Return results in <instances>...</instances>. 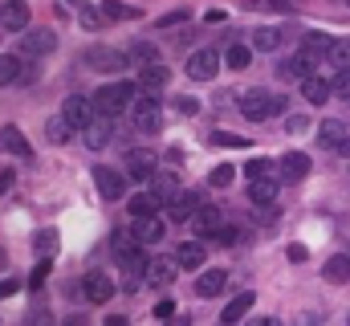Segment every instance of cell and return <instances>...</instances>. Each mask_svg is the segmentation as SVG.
Returning <instances> with one entry per match:
<instances>
[{
	"label": "cell",
	"mask_w": 350,
	"mask_h": 326,
	"mask_svg": "<svg viewBox=\"0 0 350 326\" xmlns=\"http://www.w3.org/2000/svg\"><path fill=\"white\" fill-rule=\"evenodd\" d=\"M131 229H135V237H139L143 244H159L163 241V233H167V225L159 221V212H155V216H135Z\"/></svg>",
	"instance_id": "e0dca14e"
},
{
	"label": "cell",
	"mask_w": 350,
	"mask_h": 326,
	"mask_svg": "<svg viewBox=\"0 0 350 326\" xmlns=\"http://www.w3.org/2000/svg\"><path fill=\"white\" fill-rule=\"evenodd\" d=\"M318 143H322V147H347V127L334 123V118H326L322 131H318Z\"/></svg>",
	"instance_id": "83f0119b"
},
{
	"label": "cell",
	"mask_w": 350,
	"mask_h": 326,
	"mask_svg": "<svg viewBox=\"0 0 350 326\" xmlns=\"http://www.w3.org/2000/svg\"><path fill=\"white\" fill-rule=\"evenodd\" d=\"M245 171H249V179H257V175H269V160H261V155H257V160L245 163Z\"/></svg>",
	"instance_id": "bcb514c9"
},
{
	"label": "cell",
	"mask_w": 350,
	"mask_h": 326,
	"mask_svg": "<svg viewBox=\"0 0 350 326\" xmlns=\"http://www.w3.org/2000/svg\"><path fill=\"white\" fill-rule=\"evenodd\" d=\"M110 131H114V127H110V114H102V110H98L86 127H82V139H86L90 151H102V147L110 143Z\"/></svg>",
	"instance_id": "30bf717a"
},
{
	"label": "cell",
	"mask_w": 350,
	"mask_h": 326,
	"mask_svg": "<svg viewBox=\"0 0 350 326\" xmlns=\"http://www.w3.org/2000/svg\"><path fill=\"white\" fill-rule=\"evenodd\" d=\"M33 249H37L41 257H49V253L57 249V233H53V229H45V233H37V237H33Z\"/></svg>",
	"instance_id": "b9f144b4"
},
{
	"label": "cell",
	"mask_w": 350,
	"mask_h": 326,
	"mask_svg": "<svg viewBox=\"0 0 350 326\" xmlns=\"http://www.w3.org/2000/svg\"><path fill=\"white\" fill-rule=\"evenodd\" d=\"M159 118H163V110H159L155 94H143V98L131 102V123H135V131L151 135V131H159Z\"/></svg>",
	"instance_id": "3957f363"
},
{
	"label": "cell",
	"mask_w": 350,
	"mask_h": 326,
	"mask_svg": "<svg viewBox=\"0 0 350 326\" xmlns=\"http://www.w3.org/2000/svg\"><path fill=\"white\" fill-rule=\"evenodd\" d=\"M126 58H131L135 66H151V62H159L155 45H131V49H126Z\"/></svg>",
	"instance_id": "f35d334b"
},
{
	"label": "cell",
	"mask_w": 350,
	"mask_h": 326,
	"mask_svg": "<svg viewBox=\"0 0 350 326\" xmlns=\"http://www.w3.org/2000/svg\"><path fill=\"white\" fill-rule=\"evenodd\" d=\"M249 12H293L297 0H245Z\"/></svg>",
	"instance_id": "836d02e7"
},
{
	"label": "cell",
	"mask_w": 350,
	"mask_h": 326,
	"mask_svg": "<svg viewBox=\"0 0 350 326\" xmlns=\"http://www.w3.org/2000/svg\"><path fill=\"white\" fill-rule=\"evenodd\" d=\"M216 70H220V53H216V49H196V53L187 58V74L196 82H212Z\"/></svg>",
	"instance_id": "52a82bcc"
},
{
	"label": "cell",
	"mask_w": 350,
	"mask_h": 326,
	"mask_svg": "<svg viewBox=\"0 0 350 326\" xmlns=\"http://www.w3.org/2000/svg\"><path fill=\"white\" fill-rule=\"evenodd\" d=\"M57 49V33L53 29H29L25 33V53L29 58H45V53H53Z\"/></svg>",
	"instance_id": "8fae6325"
},
{
	"label": "cell",
	"mask_w": 350,
	"mask_h": 326,
	"mask_svg": "<svg viewBox=\"0 0 350 326\" xmlns=\"http://www.w3.org/2000/svg\"><path fill=\"white\" fill-rule=\"evenodd\" d=\"M196 208H200V196H196V192H179L172 204H167V216H172L175 225H183V221L196 216Z\"/></svg>",
	"instance_id": "44dd1931"
},
{
	"label": "cell",
	"mask_w": 350,
	"mask_h": 326,
	"mask_svg": "<svg viewBox=\"0 0 350 326\" xmlns=\"http://www.w3.org/2000/svg\"><path fill=\"white\" fill-rule=\"evenodd\" d=\"M232 175H237V171H232V163H220V167H212L208 184H212V188H228V184H232Z\"/></svg>",
	"instance_id": "60d3db41"
},
{
	"label": "cell",
	"mask_w": 350,
	"mask_h": 326,
	"mask_svg": "<svg viewBox=\"0 0 350 326\" xmlns=\"http://www.w3.org/2000/svg\"><path fill=\"white\" fill-rule=\"evenodd\" d=\"M82 290H86V298L94 306H106V302L114 298V281H110L102 269H90L86 277H82Z\"/></svg>",
	"instance_id": "ba28073f"
},
{
	"label": "cell",
	"mask_w": 350,
	"mask_h": 326,
	"mask_svg": "<svg viewBox=\"0 0 350 326\" xmlns=\"http://www.w3.org/2000/svg\"><path fill=\"white\" fill-rule=\"evenodd\" d=\"M330 45H334V37H330V33H322V29H310V33L301 37V49H306L310 58H318V62L330 53Z\"/></svg>",
	"instance_id": "484cf974"
},
{
	"label": "cell",
	"mask_w": 350,
	"mask_h": 326,
	"mask_svg": "<svg viewBox=\"0 0 350 326\" xmlns=\"http://www.w3.org/2000/svg\"><path fill=\"white\" fill-rule=\"evenodd\" d=\"M347 151H350V139H347Z\"/></svg>",
	"instance_id": "6f0895ef"
},
{
	"label": "cell",
	"mask_w": 350,
	"mask_h": 326,
	"mask_svg": "<svg viewBox=\"0 0 350 326\" xmlns=\"http://www.w3.org/2000/svg\"><path fill=\"white\" fill-rule=\"evenodd\" d=\"M172 314H175V302H167V298H163V302L155 306V318H172Z\"/></svg>",
	"instance_id": "f5cc1de1"
},
{
	"label": "cell",
	"mask_w": 350,
	"mask_h": 326,
	"mask_svg": "<svg viewBox=\"0 0 350 326\" xmlns=\"http://www.w3.org/2000/svg\"><path fill=\"white\" fill-rule=\"evenodd\" d=\"M322 277H326V281H334V286H338V281H347V277H350V253H347V257H342V253H338V257H330V261L322 265Z\"/></svg>",
	"instance_id": "4dcf8cb0"
},
{
	"label": "cell",
	"mask_w": 350,
	"mask_h": 326,
	"mask_svg": "<svg viewBox=\"0 0 350 326\" xmlns=\"http://www.w3.org/2000/svg\"><path fill=\"white\" fill-rule=\"evenodd\" d=\"M0 151L21 155V160H33V143L21 135V127H0Z\"/></svg>",
	"instance_id": "2e32d148"
},
{
	"label": "cell",
	"mask_w": 350,
	"mask_h": 326,
	"mask_svg": "<svg viewBox=\"0 0 350 326\" xmlns=\"http://www.w3.org/2000/svg\"><path fill=\"white\" fill-rule=\"evenodd\" d=\"M285 131H289V135H301V131H310V118H306V114H289V118H285Z\"/></svg>",
	"instance_id": "ee69618b"
},
{
	"label": "cell",
	"mask_w": 350,
	"mask_h": 326,
	"mask_svg": "<svg viewBox=\"0 0 350 326\" xmlns=\"http://www.w3.org/2000/svg\"><path fill=\"white\" fill-rule=\"evenodd\" d=\"M277 45H281V33H277V29H257V33H253V49H265V53H273Z\"/></svg>",
	"instance_id": "74e56055"
},
{
	"label": "cell",
	"mask_w": 350,
	"mask_h": 326,
	"mask_svg": "<svg viewBox=\"0 0 350 326\" xmlns=\"http://www.w3.org/2000/svg\"><path fill=\"white\" fill-rule=\"evenodd\" d=\"M285 253H289V261H297V265H301V261H306V244H289V249H285Z\"/></svg>",
	"instance_id": "db71d44e"
},
{
	"label": "cell",
	"mask_w": 350,
	"mask_h": 326,
	"mask_svg": "<svg viewBox=\"0 0 350 326\" xmlns=\"http://www.w3.org/2000/svg\"><path fill=\"white\" fill-rule=\"evenodd\" d=\"M175 110H179V114H196L200 102H196V98H175Z\"/></svg>",
	"instance_id": "c3c4849f"
},
{
	"label": "cell",
	"mask_w": 350,
	"mask_h": 326,
	"mask_svg": "<svg viewBox=\"0 0 350 326\" xmlns=\"http://www.w3.org/2000/svg\"><path fill=\"white\" fill-rule=\"evenodd\" d=\"M281 110H285V102H281L277 94H269V90H249V94L241 98V114L253 118V123H261L269 114H281Z\"/></svg>",
	"instance_id": "7a4b0ae2"
},
{
	"label": "cell",
	"mask_w": 350,
	"mask_h": 326,
	"mask_svg": "<svg viewBox=\"0 0 350 326\" xmlns=\"http://www.w3.org/2000/svg\"><path fill=\"white\" fill-rule=\"evenodd\" d=\"M0 265H4V249H0Z\"/></svg>",
	"instance_id": "9f6ffc18"
},
{
	"label": "cell",
	"mask_w": 350,
	"mask_h": 326,
	"mask_svg": "<svg viewBox=\"0 0 350 326\" xmlns=\"http://www.w3.org/2000/svg\"><path fill=\"white\" fill-rule=\"evenodd\" d=\"M122 261V290L131 294L139 281H147V265H151V257L143 253V249H135V253H126V257H118Z\"/></svg>",
	"instance_id": "8992f818"
},
{
	"label": "cell",
	"mask_w": 350,
	"mask_h": 326,
	"mask_svg": "<svg viewBox=\"0 0 350 326\" xmlns=\"http://www.w3.org/2000/svg\"><path fill=\"white\" fill-rule=\"evenodd\" d=\"M212 143H216V147H245V139H241V135H224V131H216V135H212Z\"/></svg>",
	"instance_id": "f6af8a7d"
},
{
	"label": "cell",
	"mask_w": 350,
	"mask_h": 326,
	"mask_svg": "<svg viewBox=\"0 0 350 326\" xmlns=\"http://www.w3.org/2000/svg\"><path fill=\"white\" fill-rule=\"evenodd\" d=\"M159 196L155 192H139V196H131V216H155L159 212Z\"/></svg>",
	"instance_id": "f1b7e54d"
},
{
	"label": "cell",
	"mask_w": 350,
	"mask_h": 326,
	"mask_svg": "<svg viewBox=\"0 0 350 326\" xmlns=\"http://www.w3.org/2000/svg\"><path fill=\"white\" fill-rule=\"evenodd\" d=\"M74 4H82V0H74Z\"/></svg>",
	"instance_id": "680465c9"
},
{
	"label": "cell",
	"mask_w": 350,
	"mask_h": 326,
	"mask_svg": "<svg viewBox=\"0 0 350 326\" xmlns=\"http://www.w3.org/2000/svg\"><path fill=\"white\" fill-rule=\"evenodd\" d=\"M139 98V86L135 82H110V86H102L98 94H94V106L102 110V114H122V110H131V102Z\"/></svg>",
	"instance_id": "6da1fadb"
},
{
	"label": "cell",
	"mask_w": 350,
	"mask_h": 326,
	"mask_svg": "<svg viewBox=\"0 0 350 326\" xmlns=\"http://www.w3.org/2000/svg\"><path fill=\"white\" fill-rule=\"evenodd\" d=\"M249 58H253V45H228V53H224L228 70H245V66H249Z\"/></svg>",
	"instance_id": "8d00e7d4"
},
{
	"label": "cell",
	"mask_w": 350,
	"mask_h": 326,
	"mask_svg": "<svg viewBox=\"0 0 350 326\" xmlns=\"http://www.w3.org/2000/svg\"><path fill=\"white\" fill-rule=\"evenodd\" d=\"M94 184H98V192H102L106 200H122V196H126L122 175H118V171H110V167H94Z\"/></svg>",
	"instance_id": "9a60e30c"
},
{
	"label": "cell",
	"mask_w": 350,
	"mask_h": 326,
	"mask_svg": "<svg viewBox=\"0 0 350 326\" xmlns=\"http://www.w3.org/2000/svg\"><path fill=\"white\" fill-rule=\"evenodd\" d=\"M253 302H257V294H237L228 306H224V314H220V323H241L249 310H253Z\"/></svg>",
	"instance_id": "4316f807"
},
{
	"label": "cell",
	"mask_w": 350,
	"mask_h": 326,
	"mask_svg": "<svg viewBox=\"0 0 350 326\" xmlns=\"http://www.w3.org/2000/svg\"><path fill=\"white\" fill-rule=\"evenodd\" d=\"M8 188H12V167H4V163H0V196H4Z\"/></svg>",
	"instance_id": "816d5d0a"
},
{
	"label": "cell",
	"mask_w": 350,
	"mask_h": 326,
	"mask_svg": "<svg viewBox=\"0 0 350 326\" xmlns=\"http://www.w3.org/2000/svg\"><path fill=\"white\" fill-rule=\"evenodd\" d=\"M0 25L12 29V33H25V29H29V4H25V0H4V8H0Z\"/></svg>",
	"instance_id": "5bb4252c"
},
{
	"label": "cell",
	"mask_w": 350,
	"mask_h": 326,
	"mask_svg": "<svg viewBox=\"0 0 350 326\" xmlns=\"http://www.w3.org/2000/svg\"><path fill=\"white\" fill-rule=\"evenodd\" d=\"M139 237H135V229H118L114 237H110V249H114V257H126V253H135L139 249Z\"/></svg>",
	"instance_id": "d6a6232c"
},
{
	"label": "cell",
	"mask_w": 350,
	"mask_h": 326,
	"mask_svg": "<svg viewBox=\"0 0 350 326\" xmlns=\"http://www.w3.org/2000/svg\"><path fill=\"white\" fill-rule=\"evenodd\" d=\"M45 135H49V143H66V139L74 135V123H70L66 114H53V118L45 123Z\"/></svg>",
	"instance_id": "1f68e13d"
},
{
	"label": "cell",
	"mask_w": 350,
	"mask_h": 326,
	"mask_svg": "<svg viewBox=\"0 0 350 326\" xmlns=\"http://www.w3.org/2000/svg\"><path fill=\"white\" fill-rule=\"evenodd\" d=\"M183 21H187V12L179 8V12H167V16L159 21V29H172V25H183Z\"/></svg>",
	"instance_id": "681fc988"
},
{
	"label": "cell",
	"mask_w": 350,
	"mask_h": 326,
	"mask_svg": "<svg viewBox=\"0 0 350 326\" xmlns=\"http://www.w3.org/2000/svg\"><path fill=\"white\" fill-rule=\"evenodd\" d=\"M49 277V261H37V269H33V277H29V286L33 290H41V281Z\"/></svg>",
	"instance_id": "7dc6e473"
},
{
	"label": "cell",
	"mask_w": 350,
	"mask_h": 326,
	"mask_svg": "<svg viewBox=\"0 0 350 326\" xmlns=\"http://www.w3.org/2000/svg\"><path fill=\"white\" fill-rule=\"evenodd\" d=\"M151 192H155L163 204H172L183 188H179V179H175V175H151Z\"/></svg>",
	"instance_id": "f546056e"
},
{
	"label": "cell",
	"mask_w": 350,
	"mask_h": 326,
	"mask_svg": "<svg viewBox=\"0 0 350 326\" xmlns=\"http://www.w3.org/2000/svg\"><path fill=\"white\" fill-rule=\"evenodd\" d=\"M334 94H338V98H350V66L334 74Z\"/></svg>",
	"instance_id": "7bdbcfd3"
},
{
	"label": "cell",
	"mask_w": 350,
	"mask_h": 326,
	"mask_svg": "<svg viewBox=\"0 0 350 326\" xmlns=\"http://www.w3.org/2000/svg\"><path fill=\"white\" fill-rule=\"evenodd\" d=\"M21 82V58L16 53H0V86Z\"/></svg>",
	"instance_id": "e575fe53"
},
{
	"label": "cell",
	"mask_w": 350,
	"mask_h": 326,
	"mask_svg": "<svg viewBox=\"0 0 350 326\" xmlns=\"http://www.w3.org/2000/svg\"><path fill=\"white\" fill-rule=\"evenodd\" d=\"M175 261H179V269H200L204 265V237L200 241H183L175 249Z\"/></svg>",
	"instance_id": "d4e9b609"
},
{
	"label": "cell",
	"mask_w": 350,
	"mask_h": 326,
	"mask_svg": "<svg viewBox=\"0 0 350 326\" xmlns=\"http://www.w3.org/2000/svg\"><path fill=\"white\" fill-rule=\"evenodd\" d=\"M86 66L90 70H98V74H118V70L131 66V58L118 53V49H110V45H90L86 49Z\"/></svg>",
	"instance_id": "277c9868"
},
{
	"label": "cell",
	"mask_w": 350,
	"mask_h": 326,
	"mask_svg": "<svg viewBox=\"0 0 350 326\" xmlns=\"http://www.w3.org/2000/svg\"><path fill=\"white\" fill-rule=\"evenodd\" d=\"M277 188H281V184H277L273 175H257V179H249V196H253V204H261V208L277 200Z\"/></svg>",
	"instance_id": "cb8c5ba5"
},
{
	"label": "cell",
	"mask_w": 350,
	"mask_h": 326,
	"mask_svg": "<svg viewBox=\"0 0 350 326\" xmlns=\"http://www.w3.org/2000/svg\"><path fill=\"white\" fill-rule=\"evenodd\" d=\"M62 114H66V118L74 123V131H82V127H86L90 118L98 114V106H94V98H82V94H70V98H66V106H62Z\"/></svg>",
	"instance_id": "9c48e42d"
},
{
	"label": "cell",
	"mask_w": 350,
	"mask_h": 326,
	"mask_svg": "<svg viewBox=\"0 0 350 326\" xmlns=\"http://www.w3.org/2000/svg\"><path fill=\"white\" fill-rule=\"evenodd\" d=\"M191 229H196V237L212 241V237H220V233H224V212H220L216 204H200V208H196V216H191Z\"/></svg>",
	"instance_id": "5b68a950"
},
{
	"label": "cell",
	"mask_w": 350,
	"mask_h": 326,
	"mask_svg": "<svg viewBox=\"0 0 350 326\" xmlns=\"http://www.w3.org/2000/svg\"><path fill=\"white\" fill-rule=\"evenodd\" d=\"M82 25H86V29H98V25H102V16H98L94 8H82Z\"/></svg>",
	"instance_id": "f907efd6"
},
{
	"label": "cell",
	"mask_w": 350,
	"mask_h": 326,
	"mask_svg": "<svg viewBox=\"0 0 350 326\" xmlns=\"http://www.w3.org/2000/svg\"><path fill=\"white\" fill-rule=\"evenodd\" d=\"M126 175L131 179H151L155 175V151H126Z\"/></svg>",
	"instance_id": "ffe728a7"
},
{
	"label": "cell",
	"mask_w": 350,
	"mask_h": 326,
	"mask_svg": "<svg viewBox=\"0 0 350 326\" xmlns=\"http://www.w3.org/2000/svg\"><path fill=\"white\" fill-rule=\"evenodd\" d=\"M301 98L310 102V106H326L330 98H334V82L318 78V74H310V78H301Z\"/></svg>",
	"instance_id": "7c38bea8"
},
{
	"label": "cell",
	"mask_w": 350,
	"mask_h": 326,
	"mask_svg": "<svg viewBox=\"0 0 350 326\" xmlns=\"http://www.w3.org/2000/svg\"><path fill=\"white\" fill-rule=\"evenodd\" d=\"M102 16H110V21H135L139 8H131V4H122V0H102Z\"/></svg>",
	"instance_id": "d590c367"
},
{
	"label": "cell",
	"mask_w": 350,
	"mask_h": 326,
	"mask_svg": "<svg viewBox=\"0 0 350 326\" xmlns=\"http://www.w3.org/2000/svg\"><path fill=\"white\" fill-rule=\"evenodd\" d=\"M175 273H179V261L175 257H155L147 265V286H172Z\"/></svg>",
	"instance_id": "ac0fdd59"
},
{
	"label": "cell",
	"mask_w": 350,
	"mask_h": 326,
	"mask_svg": "<svg viewBox=\"0 0 350 326\" xmlns=\"http://www.w3.org/2000/svg\"><path fill=\"white\" fill-rule=\"evenodd\" d=\"M163 86H167V66H159V62H151V66H139V90L155 94V90H163Z\"/></svg>",
	"instance_id": "603a6c76"
},
{
	"label": "cell",
	"mask_w": 350,
	"mask_h": 326,
	"mask_svg": "<svg viewBox=\"0 0 350 326\" xmlns=\"http://www.w3.org/2000/svg\"><path fill=\"white\" fill-rule=\"evenodd\" d=\"M16 290H21V281H12V277H8V281H0V298H12Z\"/></svg>",
	"instance_id": "11a10c76"
},
{
	"label": "cell",
	"mask_w": 350,
	"mask_h": 326,
	"mask_svg": "<svg viewBox=\"0 0 350 326\" xmlns=\"http://www.w3.org/2000/svg\"><path fill=\"white\" fill-rule=\"evenodd\" d=\"M314 66H318V58H310V53H306V49H301V53H297V58H289V62H281V70H277V74H281V78H310V74H314Z\"/></svg>",
	"instance_id": "7402d4cb"
},
{
	"label": "cell",
	"mask_w": 350,
	"mask_h": 326,
	"mask_svg": "<svg viewBox=\"0 0 350 326\" xmlns=\"http://www.w3.org/2000/svg\"><path fill=\"white\" fill-rule=\"evenodd\" d=\"M326 62H334L338 70H347V66H350V41H334V45H330V53H326Z\"/></svg>",
	"instance_id": "ab89813d"
},
{
	"label": "cell",
	"mask_w": 350,
	"mask_h": 326,
	"mask_svg": "<svg viewBox=\"0 0 350 326\" xmlns=\"http://www.w3.org/2000/svg\"><path fill=\"white\" fill-rule=\"evenodd\" d=\"M224 286H228V273H224V269H204V273L196 277V294H200V298H220Z\"/></svg>",
	"instance_id": "d6986e66"
},
{
	"label": "cell",
	"mask_w": 350,
	"mask_h": 326,
	"mask_svg": "<svg viewBox=\"0 0 350 326\" xmlns=\"http://www.w3.org/2000/svg\"><path fill=\"white\" fill-rule=\"evenodd\" d=\"M277 175H281L285 184H301V179L310 175V160H306L301 151H289V155H281V163H277Z\"/></svg>",
	"instance_id": "4fadbf2b"
}]
</instances>
